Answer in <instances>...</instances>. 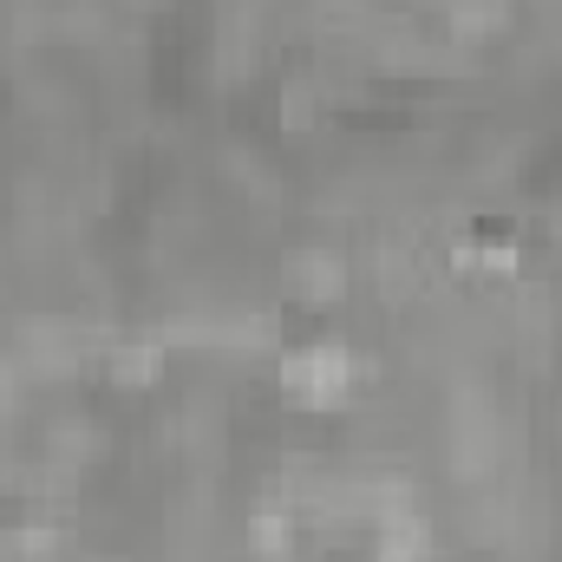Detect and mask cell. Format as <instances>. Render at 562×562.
Returning <instances> with one entry per match:
<instances>
[{"mask_svg": "<svg viewBox=\"0 0 562 562\" xmlns=\"http://www.w3.org/2000/svg\"><path fill=\"white\" fill-rule=\"evenodd\" d=\"M276 393L301 413V419H347V413L360 406V360H353V340H340V334H307V340L281 347Z\"/></svg>", "mask_w": 562, "mask_h": 562, "instance_id": "obj_1", "label": "cell"}, {"mask_svg": "<svg viewBox=\"0 0 562 562\" xmlns=\"http://www.w3.org/2000/svg\"><path fill=\"white\" fill-rule=\"evenodd\" d=\"M301 543H307V530H301V510L288 497H249V510H243V557L249 562H294Z\"/></svg>", "mask_w": 562, "mask_h": 562, "instance_id": "obj_4", "label": "cell"}, {"mask_svg": "<svg viewBox=\"0 0 562 562\" xmlns=\"http://www.w3.org/2000/svg\"><path fill=\"white\" fill-rule=\"evenodd\" d=\"M367 562H445V537H438V517L413 504V510H393L373 543H367Z\"/></svg>", "mask_w": 562, "mask_h": 562, "instance_id": "obj_5", "label": "cell"}, {"mask_svg": "<svg viewBox=\"0 0 562 562\" xmlns=\"http://www.w3.org/2000/svg\"><path fill=\"white\" fill-rule=\"evenodd\" d=\"M170 367H177V353H170L164 334H125V340L105 347V360H99V386H105L112 400H150V393H164Z\"/></svg>", "mask_w": 562, "mask_h": 562, "instance_id": "obj_3", "label": "cell"}, {"mask_svg": "<svg viewBox=\"0 0 562 562\" xmlns=\"http://www.w3.org/2000/svg\"><path fill=\"white\" fill-rule=\"evenodd\" d=\"M353 288H360V269L340 243H294L281 256V294L288 307L314 314V321H334L353 307Z\"/></svg>", "mask_w": 562, "mask_h": 562, "instance_id": "obj_2", "label": "cell"}]
</instances>
